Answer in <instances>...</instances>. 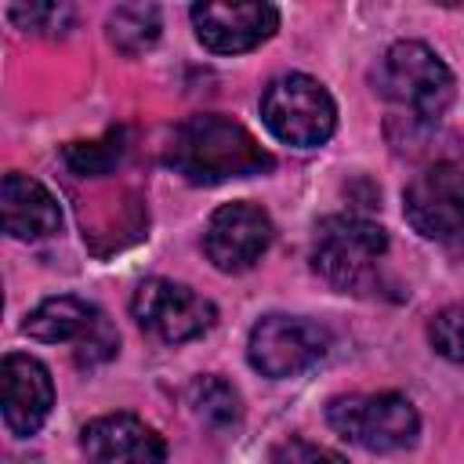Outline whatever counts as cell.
Here are the masks:
<instances>
[{
  "label": "cell",
  "instance_id": "obj_8",
  "mask_svg": "<svg viewBox=\"0 0 464 464\" xmlns=\"http://www.w3.org/2000/svg\"><path fill=\"white\" fill-rule=\"evenodd\" d=\"M130 315L149 337L163 344H185V341L203 337L214 326L218 308L192 286L156 276V279L138 283L130 297Z\"/></svg>",
  "mask_w": 464,
  "mask_h": 464
},
{
  "label": "cell",
  "instance_id": "obj_21",
  "mask_svg": "<svg viewBox=\"0 0 464 464\" xmlns=\"http://www.w3.org/2000/svg\"><path fill=\"white\" fill-rule=\"evenodd\" d=\"M446 250H450V257H453V261H460V265H464V225L446 239Z\"/></svg>",
  "mask_w": 464,
  "mask_h": 464
},
{
  "label": "cell",
  "instance_id": "obj_20",
  "mask_svg": "<svg viewBox=\"0 0 464 464\" xmlns=\"http://www.w3.org/2000/svg\"><path fill=\"white\" fill-rule=\"evenodd\" d=\"M272 464H348L341 453L308 442V439H283L272 446Z\"/></svg>",
  "mask_w": 464,
  "mask_h": 464
},
{
  "label": "cell",
  "instance_id": "obj_14",
  "mask_svg": "<svg viewBox=\"0 0 464 464\" xmlns=\"http://www.w3.org/2000/svg\"><path fill=\"white\" fill-rule=\"evenodd\" d=\"M0 214H4V232L11 239L22 243H36L47 239L62 228V207L58 199L47 192V185H40L29 174H4L0 185Z\"/></svg>",
  "mask_w": 464,
  "mask_h": 464
},
{
  "label": "cell",
  "instance_id": "obj_15",
  "mask_svg": "<svg viewBox=\"0 0 464 464\" xmlns=\"http://www.w3.org/2000/svg\"><path fill=\"white\" fill-rule=\"evenodd\" d=\"M185 406L214 431H232L243 420V399L239 392L221 377H196L185 388Z\"/></svg>",
  "mask_w": 464,
  "mask_h": 464
},
{
  "label": "cell",
  "instance_id": "obj_6",
  "mask_svg": "<svg viewBox=\"0 0 464 464\" xmlns=\"http://www.w3.org/2000/svg\"><path fill=\"white\" fill-rule=\"evenodd\" d=\"M22 334H29L44 344H76V362L80 366H98V362L112 359L116 348H120V337L109 326L105 312L94 308L91 301L72 297V294L40 301L25 315Z\"/></svg>",
  "mask_w": 464,
  "mask_h": 464
},
{
  "label": "cell",
  "instance_id": "obj_11",
  "mask_svg": "<svg viewBox=\"0 0 464 464\" xmlns=\"http://www.w3.org/2000/svg\"><path fill=\"white\" fill-rule=\"evenodd\" d=\"M188 14L196 40L214 54L254 51L279 29V11L272 4H196Z\"/></svg>",
  "mask_w": 464,
  "mask_h": 464
},
{
  "label": "cell",
  "instance_id": "obj_16",
  "mask_svg": "<svg viewBox=\"0 0 464 464\" xmlns=\"http://www.w3.org/2000/svg\"><path fill=\"white\" fill-rule=\"evenodd\" d=\"M109 40L123 54H141L160 40V7L156 4H120L109 14Z\"/></svg>",
  "mask_w": 464,
  "mask_h": 464
},
{
  "label": "cell",
  "instance_id": "obj_3",
  "mask_svg": "<svg viewBox=\"0 0 464 464\" xmlns=\"http://www.w3.org/2000/svg\"><path fill=\"white\" fill-rule=\"evenodd\" d=\"M388 232L359 214H330L312 236V268L344 294H362L377 283Z\"/></svg>",
  "mask_w": 464,
  "mask_h": 464
},
{
  "label": "cell",
  "instance_id": "obj_5",
  "mask_svg": "<svg viewBox=\"0 0 464 464\" xmlns=\"http://www.w3.org/2000/svg\"><path fill=\"white\" fill-rule=\"evenodd\" d=\"M330 428L370 450V453H395L410 450L420 435V417L413 402L399 392H377V395H341L326 406Z\"/></svg>",
  "mask_w": 464,
  "mask_h": 464
},
{
  "label": "cell",
  "instance_id": "obj_18",
  "mask_svg": "<svg viewBox=\"0 0 464 464\" xmlns=\"http://www.w3.org/2000/svg\"><path fill=\"white\" fill-rule=\"evenodd\" d=\"M7 18L33 36H65L72 25V7L69 4H11Z\"/></svg>",
  "mask_w": 464,
  "mask_h": 464
},
{
  "label": "cell",
  "instance_id": "obj_7",
  "mask_svg": "<svg viewBox=\"0 0 464 464\" xmlns=\"http://www.w3.org/2000/svg\"><path fill=\"white\" fill-rule=\"evenodd\" d=\"M330 352V330L308 315H265L254 323L246 341V359L261 377L283 381L312 370Z\"/></svg>",
  "mask_w": 464,
  "mask_h": 464
},
{
  "label": "cell",
  "instance_id": "obj_19",
  "mask_svg": "<svg viewBox=\"0 0 464 464\" xmlns=\"http://www.w3.org/2000/svg\"><path fill=\"white\" fill-rule=\"evenodd\" d=\"M428 341H431V348H435L442 359L464 362V304L442 308V312L428 323Z\"/></svg>",
  "mask_w": 464,
  "mask_h": 464
},
{
  "label": "cell",
  "instance_id": "obj_17",
  "mask_svg": "<svg viewBox=\"0 0 464 464\" xmlns=\"http://www.w3.org/2000/svg\"><path fill=\"white\" fill-rule=\"evenodd\" d=\"M123 152H127V130L116 127L98 141H69L62 149V160L80 178H102L123 160Z\"/></svg>",
  "mask_w": 464,
  "mask_h": 464
},
{
  "label": "cell",
  "instance_id": "obj_9",
  "mask_svg": "<svg viewBox=\"0 0 464 464\" xmlns=\"http://www.w3.org/2000/svg\"><path fill=\"white\" fill-rule=\"evenodd\" d=\"M402 214L424 239H450L464 225V163L435 160L402 192Z\"/></svg>",
  "mask_w": 464,
  "mask_h": 464
},
{
  "label": "cell",
  "instance_id": "obj_13",
  "mask_svg": "<svg viewBox=\"0 0 464 464\" xmlns=\"http://www.w3.org/2000/svg\"><path fill=\"white\" fill-rule=\"evenodd\" d=\"M0 388H4V424L14 439H29L44 428L51 406H54V384L40 359L11 352L0 366Z\"/></svg>",
  "mask_w": 464,
  "mask_h": 464
},
{
  "label": "cell",
  "instance_id": "obj_10",
  "mask_svg": "<svg viewBox=\"0 0 464 464\" xmlns=\"http://www.w3.org/2000/svg\"><path fill=\"white\" fill-rule=\"evenodd\" d=\"M272 236H276L272 218L257 203L236 199L210 214L203 232V250L218 272H246L265 257Z\"/></svg>",
  "mask_w": 464,
  "mask_h": 464
},
{
  "label": "cell",
  "instance_id": "obj_4",
  "mask_svg": "<svg viewBox=\"0 0 464 464\" xmlns=\"http://www.w3.org/2000/svg\"><path fill=\"white\" fill-rule=\"evenodd\" d=\"M261 120L283 145L315 149L330 141L337 127V105L315 76L283 72L261 94Z\"/></svg>",
  "mask_w": 464,
  "mask_h": 464
},
{
  "label": "cell",
  "instance_id": "obj_2",
  "mask_svg": "<svg viewBox=\"0 0 464 464\" xmlns=\"http://www.w3.org/2000/svg\"><path fill=\"white\" fill-rule=\"evenodd\" d=\"M373 87L417 123H435L457 94L450 65L420 40L392 44L373 69Z\"/></svg>",
  "mask_w": 464,
  "mask_h": 464
},
{
  "label": "cell",
  "instance_id": "obj_1",
  "mask_svg": "<svg viewBox=\"0 0 464 464\" xmlns=\"http://www.w3.org/2000/svg\"><path fill=\"white\" fill-rule=\"evenodd\" d=\"M167 167L192 185H221L232 178H254L272 170V152L232 116L199 112L174 127L167 145Z\"/></svg>",
  "mask_w": 464,
  "mask_h": 464
},
{
  "label": "cell",
  "instance_id": "obj_12",
  "mask_svg": "<svg viewBox=\"0 0 464 464\" xmlns=\"http://www.w3.org/2000/svg\"><path fill=\"white\" fill-rule=\"evenodd\" d=\"M80 450L87 464H163L167 442L134 413L94 417L80 431Z\"/></svg>",
  "mask_w": 464,
  "mask_h": 464
}]
</instances>
